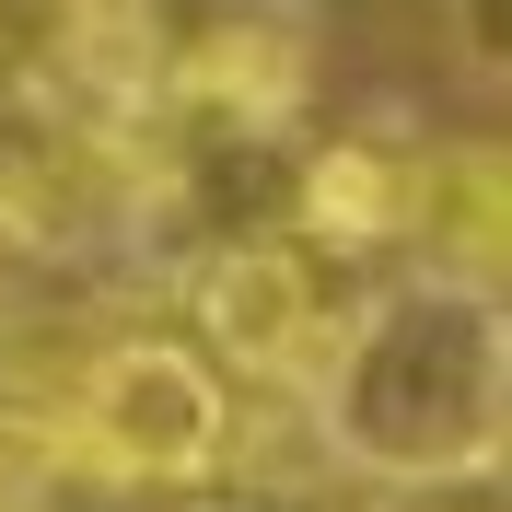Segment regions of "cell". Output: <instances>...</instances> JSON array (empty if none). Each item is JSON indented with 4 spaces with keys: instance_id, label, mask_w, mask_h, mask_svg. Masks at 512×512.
I'll list each match as a JSON object with an SVG mask.
<instances>
[{
    "instance_id": "obj_1",
    "label": "cell",
    "mask_w": 512,
    "mask_h": 512,
    "mask_svg": "<svg viewBox=\"0 0 512 512\" xmlns=\"http://www.w3.org/2000/svg\"><path fill=\"white\" fill-rule=\"evenodd\" d=\"M315 431L361 489H431V478H501L512 431V326L478 280H396L361 291L338 350L315 361Z\"/></svg>"
},
{
    "instance_id": "obj_2",
    "label": "cell",
    "mask_w": 512,
    "mask_h": 512,
    "mask_svg": "<svg viewBox=\"0 0 512 512\" xmlns=\"http://www.w3.org/2000/svg\"><path fill=\"white\" fill-rule=\"evenodd\" d=\"M59 454L105 489H198L233 454L222 361L187 338H105L59 408Z\"/></svg>"
},
{
    "instance_id": "obj_3",
    "label": "cell",
    "mask_w": 512,
    "mask_h": 512,
    "mask_svg": "<svg viewBox=\"0 0 512 512\" xmlns=\"http://www.w3.org/2000/svg\"><path fill=\"white\" fill-rule=\"evenodd\" d=\"M350 256H326L315 233H233L187 268V315L198 338L256 384H315V361L338 350V326H350Z\"/></svg>"
},
{
    "instance_id": "obj_4",
    "label": "cell",
    "mask_w": 512,
    "mask_h": 512,
    "mask_svg": "<svg viewBox=\"0 0 512 512\" xmlns=\"http://www.w3.org/2000/svg\"><path fill=\"white\" fill-rule=\"evenodd\" d=\"M315 94V59H303V35L280 12H222V24H198L187 47H163L152 59V105L187 140H222V152H256V140H280Z\"/></svg>"
},
{
    "instance_id": "obj_5",
    "label": "cell",
    "mask_w": 512,
    "mask_h": 512,
    "mask_svg": "<svg viewBox=\"0 0 512 512\" xmlns=\"http://www.w3.org/2000/svg\"><path fill=\"white\" fill-rule=\"evenodd\" d=\"M419 163H431V152L384 140V128H350V140L303 152V175H291V233H315L326 256L408 245V222H419Z\"/></svg>"
},
{
    "instance_id": "obj_6",
    "label": "cell",
    "mask_w": 512,
    "mask_h": 512,
    "mask_svg": "<svg viewBox=\"0 0 512 512\" xmlns=\"http://www.w3.org/2000/svg\"><path fill=\"white\" fill-rule=\"evenodd\" d=\"M408 245H431L443 280L501 291V152H489V140H454V152L419 163V222H408Z\"/></svg>"
},
{
    "instance_id": "obj_7",
    "label": "cell",
    "mask_w": 512,
    "mask_h": 512,
    "mask_svg": "<svg viewBox=\"0 0 512 512\" xmlns=\"http://www.w3.org/2000/svg\"><path fill=\"white\" fill-rule=\"evenodd\" d=\"M187 512H373V489H338V478H245V489H210Z\"/></svg>"
},
{
    "instance_id": "obj_8",
    "label": "cell",
    "mask_w": 512,
    "mask_h": 512,
    "mask_svg": "<svg viewBox=\"0 0 512 512\" xmlns=\"http://www.w3.org/2000/svg\"><path fill=\"white\" fill-rule=\"evenodd\" d=\"M466 47H478V70H501V0H466Z\"/></svg>"
}]
</instances>
